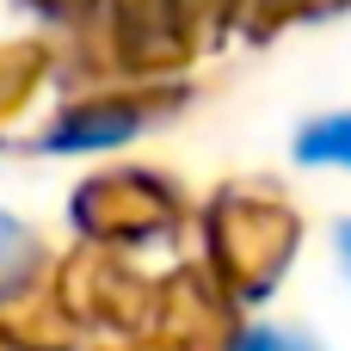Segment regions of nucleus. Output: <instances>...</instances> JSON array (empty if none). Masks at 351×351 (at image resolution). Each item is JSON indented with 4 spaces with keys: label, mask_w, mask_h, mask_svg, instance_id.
Segmentation results:
<instances>
[{
    "label": "nucleus",
    "mask_w": 351,
    "mask_h": 351,
    "mask_svg": "<svg viewBox=\"0 0 351 351\" xmlns=\"http://www.w3.org/2000/svg\"><path fill=\"white\" fill-rule=\"evenodd\" d=\"M123 136H136V111H80V117H62L56 123V136H49V148H62V154H86V148H111V142H123Z\"/></svg>",
    "instance_id": "f257e3e1"
},
{
    "label": "nucleus",
    "mask_w": 351,
    "mask_h": 351,
    "mask_svg": "<svg viewBox=\"0 0 351 351\" xmlns=\"http://www.w3.org/2000/svg\"><path fill=\"white\" fill-rule=\"evenodd\" d=\"M302 160H321V167H351V111L346 117H327V123H308L302 142H296Z\"/></svg>",
    "instance_id": "f03ea898"
},
{
    "label": "nucleus",
    "mask_w": 351,
    "mask_h": 351,
    "mask_svg": "<svg viewBox=\"0 0 351 351\" xmlns=\"http://www.w3.org/2000/svg\"><path fill=\"white\" fill-rule=\"evenodd\" d=\"M234 351H315L308 339H290V333H271V327H259V333H241Z\"/></svg>",
    "instance_id": "7ed1b4c3"
},
{
    "label": "nucleus",
    "mask_w": 351,
    "mask_h": 351,
    "mask_svg": "<svg viewBox=\"0 0 351 351\" xmlns=\"http://www.w3.org/2000/svg\"><path fill=\"white\" fill-rule=\"evenodd\" d=\"M19 259V228H12V216H0V271Z\"/></svg>",
    "instance_id": "20e7f679"
},
{
    "label": "nucleus",
    "mask_w": 351,
    "mask_h": 351,
    "mask_svg": "<svg viewBox=\"0 0 351 351\" xmlns=\"http://www.w3.org/2000/svg\"><path fill=\"white\" fill-rule=\"evenodd\" d=\"M339 259H346V271H351V222H339Z\"/></svg>",
    "instance_id": "39448f33"
}]
</instances>
